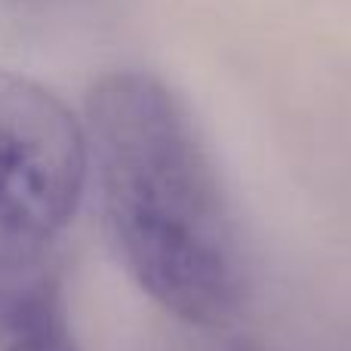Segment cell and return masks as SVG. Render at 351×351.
<instances>
[{"mask_svg":"<svg viewBox=\"0 0 351 351\" xmlns=\"http://www.w3.org/2000/svg\"><path fill=\"white\" fill-rule=\"evenodd\" d=\"M84 133L105 231L136 287L182 324H231L247 302V253L182 99L154 74H105Z\"/></svg>","mask_w":351,"mask_h":351,"instance_id":"1","label":"cell"},{"mask_svg":"<svg viewBox=\"0 0 351 351\" xmlns=\"http://www.w3.org/2000/svg\"><path fill=\"white\" fill-rule=\"evenodd\" d=\"M86 176L84 123L47 86L0 68V284L62 271Z\"/></svg>","mask_w":351,"mask_h":351,"instance_id":"2","label":"cell"},{"mask_svg":"<svg viewBox=\"0 0 351 351\" xmlns=\"http://www.w3.org/2000/svg\"><path fill=\"white\" fill-rule=\"evenodd\" d=\"M0 351H84L68 315L62 271L0 284Z\"/></svg>","mask_w":351,"mask_h":351,"instance_id":"3","label":"cell"}]
</instances>
